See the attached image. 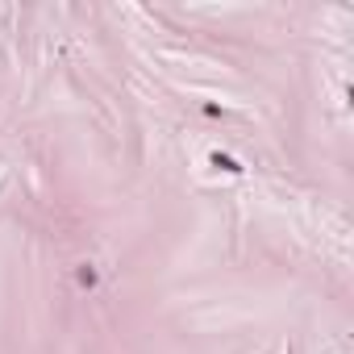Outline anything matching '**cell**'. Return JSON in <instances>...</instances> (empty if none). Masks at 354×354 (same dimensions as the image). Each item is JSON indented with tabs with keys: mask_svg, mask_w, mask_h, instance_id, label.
<instances>
[{
	"mask_svg": "<svg viewBox=\"0 0 354 354\" xmlns=\"http://www.w3.org/2000/svg\"><path fill=\"white\" fill-rule=\"evenodd\" d=\"M80 283H84V288H96V271H92V267H84V271H80Z\"/></svg>",
	"mask_w": 354,
	"mask_h": 354,
	"instance_id": "obj_2",
	"label": "cell"
},
{
	"mask_svg": "<svg viewBox=\"0 0 354 354\" xmlns=\"http://www.w3.org/2000/svg\"><path fill=\"white\" fill-rule=\"evenodd\" d=\"M213 167H221V171H242V167H238L230 154H213Z\"/></svg>",
	"mask_w": 354,
	"mask_h": 354,
	"instance_id": "obj_1",
	"label": "cell"
}]
</instances>
